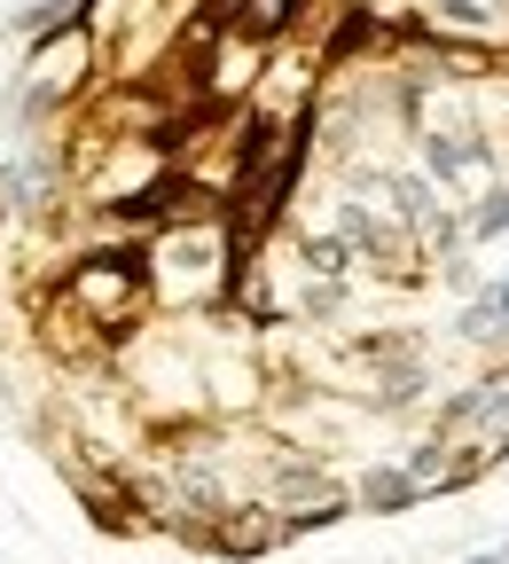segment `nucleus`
I'll use <instances>...</instances> for the list:
<instances>
[{
    "mask_svg": "<svg viewBox=\"0 0 509 564\" xmlns=\"http://www.w3.org/2000/svg\"><path fill=\"white\" fill-rule=\"evenodd\" d=\"M55 291L71 306H87L102 337H133V322L150 314V299H158V274H150V251L118 243V251H87L79 267L55 282Z\"/></svg>",
    "mask_w": 509,
    "mask_h": 564,
    "instance_id": "nucleus-1",
    "label": "nucleus"
},
{
    "mask_svg": "<svg viewBox=\"0 0 509 564\" xmlns=\"http://www.w3.org/2000/svg\"><path fill=\"white\" fill-rule=\"evenodd\" d=\"M423 494H415V478L400 470V463H377V470H360V486H353V510H377V518H400V510H415Z\"/></svg>",
    "mask_w": 509,
    "mask_h": 564,
    "instance_id": "nucleus-2",
    "label": "nucleus"
},
{
    "mask_svg": "<svg viewBox=\"0 0 509 564\" xmlns=\"http://www.w3.org/2000/svg\"><path fill=\"white\" fill-rule=\"evenodd\" d=\"M431 181H470L478 165H486V141H470V133H431Z\"/></svg>",
    "mask_w": 509,
    "mask_h": 564,
    "instance_id": "nucleus-3",
    "label": "nucleus"
},
{
    "mask_svg": "<svg viewBox=\"0 0 509 564\" xmlns=\"http://www.w3.org/2000/svg\"><path fill=\"white\" fill-rule=\"evenodd\" d=\"M463 243H509V188H486L470 212H463Z\"/></svg>",
    "mask_w": 509,
    "mask_h": 564,
    "instance_id": "nucleus-4",
    "label": "nucleus"
},
{
    "mask_svg": "<svg viewBox=\"0 0 509 564\" xmlns=\"http://www.w3.org/2000/svg\"><path fill=\"white\" fill-rule=\"evenodd\" d=\"M377 32H385V24H377V9H345L322 55H329V63H337V55H369V47H377Z\"/></svg>",
    "mask_w": 509,
    "mask_h": 564,
    "instance_id": "nucleus-5",
    "label": "nucleus"
},
{
    "mask_svg": "<svg viewBox=\"0 0 509 564\" xmlns=\"http://www.w3.org/2000/svg\"><path fill=\"white\" fill-rule=\"evenodd\" d=\"M306 267H314V274H329V282H337V274H353L345 236H314V243H306Z\"/></svg>",
    "mask_w": 509,
    "mask_h": 564,
    "instance_id": "nucleus-6",
    "label": "nucleus"
},
{
    "mask_svg": "<svg viewBox=\"0 0 509 564\" xmlns=\"http://www.w3.org/2000/svg\"><path fill=\"white\" fill-rule=\"evenodd\" d=\"M455 329H463V345H494V337H501V322H494V306H486V299H470Z\"/></svg>",
    "mask_w": 509,
    "mask_h": 564,
    "instance_id": "nucleus-7",
    "label": "nucleus"
},
{
    "mask_svg": "<svg viewBox=\"0 0 509 564\" xmlns=\"http://www.w3.org/2000/svg\"><path fill=\"white\" fill-rule=\"evenodd\" d=\"M486 306H494V322H501V337H509V274L486 282Z\"/></svg>",
    "mask_w": 509,
    "mask_h": 564,
    "instance_id": "nucleus-8",
    "label": "nucleus"
}]
</instances>
